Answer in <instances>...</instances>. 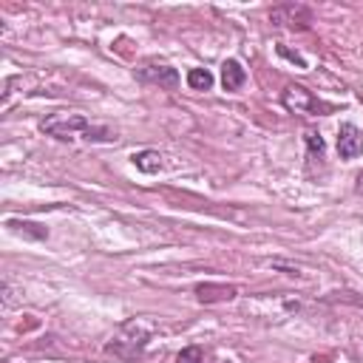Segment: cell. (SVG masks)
<instances>
[{
    "mask_svg": "<svg viewBox=\"0 0 363 363\" xmlns=\"http://www.w3.org/2000/svg\"><path fill=\"white\" fill-rule=\"evenodd\" d=\"M133 164L142 173H159L164 162H162V153L159 150H139V153H133Z\"/></svg>",
    "mask_w": 363,
    "mask_h": 363,
    "instance_id": "obj_9",
    "label": "cell"
},
{
    "mask_svg": "<svg viewBox=\"0 0 363 363\" xmlns=\"http://www.w3.org/2000/svg\"><path fill=\"white\" fill-rule=\"evenodd\" d=\"M354 190H357V196H363V173L357 176V184H354Z\"/></svg>",
    "mask_w": 363,
    "mask_h": 363,
    "instance_id": "obj_15",
    "label": "cell"
},
{
    "mask_svg": "<svg viewBox=\"0 0 363 363\" xmlns=\"http://www.w3.org/2000/svg\"><path fill=\"white\" fill-rule=\"evenodd\" d=\"M278 54H281V57H286V60H292V62H298L301 68H306V62H303V60H301L298 54H292V51H289L286 45H278Z\"/></svg>",
    "mask_w": 363,
    "mask_h": 363,
    "instance_id": "obj_14",
    "label": "cell"
},
{
    "mask_svg": "<svg viewBox=\"0 0 363 363\" xmlns=\"http://www.w3.org/2000/svg\"><path fill=\"white\" fill-rule=\"evenodd\" d=\"M360 153H363V130L357 125H352V122H343L337 128V156L352 162Z\"/></svg>",
    "mask_w": 363,
    "mask_h": 363,
    "instance_id": "obj_5",
    "label": "cell"
},
{
    "mask_svg": "<svg viewBox=\"0 0 363 363\" xmlns=\"http://www.w3.org/2000/svg\"><path fill=\"white\" fill-rule=\"evenodd\" d=\"M238 295V289L233 284H199L196 286V298L201 303H221V301H233Z\"/></svg>",
    "mask_w": 363,
    "mask_h": 363,
    "instance_id": "obj_7",
    "label": "cell"
},
{
    "mask_svg": "<svg viewBox=\"0 0 363 363\" xmlns=\"http://www.w3.org/2000/svg\"><path fill=\"white\" fill-rule=\"evenodd\" d=\"M187 85L193 91H210L213 88V74L207 68H190L187 71Z\"/></svg>",
    "mask_w": 363,
    "mask_h": 363,
    "instance_id": "obj_10",
    "label": "cell"
},
{
    "mask_svg": "<svg viewBox=\"0 0 363 363\" xmlns=\"http://www.w3.org/2000/svg\"><path fill=\"white\" fill-rule=\"evenodd\" d=\"M9 227L17 230V233H26V235H31V238H48V230L40 227V224H34V221H14V218H11Z\"/></svg>",
    "mask_w": 363,
    "mask_h": 363,
    "instance_id": "obj_11",
    "label": "cell"
},
{
    "mask_svg": "<svg viewBox=\"0 0 363 363\" xmlns=\"http://www.w3.org/2000/svg\"><path fill=\"white\" fill-rule=\"evenodd\" d=\"M281 102H284L286 111H292V113H306V116H320V113H329V111H332V105L320 102V99H318L309 88H303V85H286L284 94H281Z\"/></svg>",
    "mask_w": 363,
    "mask_h": 363,
    "instance_id": "obj_3",
    "label": "cell"
},
{
    "mask_svg": "<svg viewBox=\"0 0 363 363\" xmlns=\"http://www.w3.org/2000/svg\"><path fill=\"white\" fill-rule=\"evenodd\" d=\"M136 74H139V79L156 82V85H162V88H167V91H176V88H179V71L170 68V65H156V62H150V65H142Z\"/></svg>",
    "mask_w": 363,
    "mask_h": 363,
    "instance_id": "obj_6",
    "label": "cell"
},
{
    "mask_svg": "<svg viewBox=\"0 0 363 363\" xmlns=\"http://www.w3.org/2000/svg\"><path fill=\"white\" fill-rule=\"evenodd\" d=\"M269 23L286 26V28H309V23H312V9L301 6V3H284V6H275V9L269 11Z\"/></svg>",
    "mask_w": 363,
    "mask_h": 363,
    "instance_id": "obj_4",
    "label": "cell"
},
{
    "mask_svg": "<svg viewBox=\"0 0 363 363\" xmlns=\"http://www.w3.org/2000/svg\"><path fill=\"white\" fill-rule=\"evenodd\" d=\"M303 142H306V147H309V159H315V156L323 159V147H326V145H323V136H320L318 130H306V133H303Z\"/></svg>",
    "mask_w": 363,
    "mask_h": 363,
    "instance_id": "obj_12",
    "label": "cell"
},
{
    "mask_svg": "<svg viewBox=\"0 0 363 363\" xmlns=\"http://www.w3.org/2000/svg\"><path fill=\"white\" fill-rule=\"evenodd\" d=\"M88 128L91 122L82 113H68V111H57L40 122V130L54 139H77V136H85Z\"/></svg>",
    "mask_w": 363,
    "mask_h": 363,
    "instance_id": "obj_2",
    "label": "cell"
},
{
    "mask_svg": "<svg viewBox=\"0 0 363 363\" xmlns=\"http://www.w3.org/2000/svg\"><path fill=\"white\" fill-rule=\"evenodd\" d=\"M153 332H156V323H150V320H145V318H133V320H128V323L122 326V335H119L113 343H108V352H116L119 357L133 360V357L147 346V340H150Z\"/></svg>",
    "mask_w": 363,
    "mask_h": 363,
    "instance_id": "obj_1",
    "label": "cell"
},
{
    "mask_svg": "<svg viewBox=\"0 0 363 363\" xmlns=\"http://www.w3.org/2000/svg\"><path fill=\"white\" fill-rule=\"evenodd\" d=\"M176 363H204V349L201 346H187L176 354Z\"/></svg>",
    "mask_w": 363,
    "mask_h": 363,
    "instance_id": "obj_13",
    "label": "cell"
},
{
    "mask_svg": "<svg viewBox=\"0 0 363 363\" xmlns=\"http://www.w3.org/2000/svg\"><path fill=\"white\" fill-rule=\"evenodd\" d=\"M244 82H247L244 65L238 60H224V65H221V85H224V91H238Z\"/></svg>",
    "mask_w": 363,
    "mask_h": 363,
    "instance_id": "obj_8",
    "label": "cell"
}]
</instances>
